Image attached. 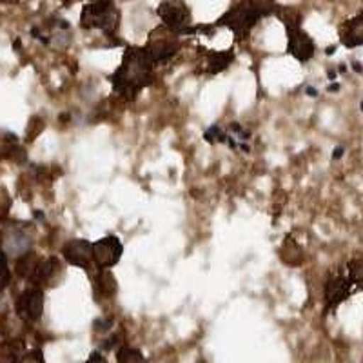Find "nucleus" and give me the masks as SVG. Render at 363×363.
I'll use <instances>...</instances> for the list:
<instances>
[{
	"label": "nucleus",
	"instance_id": "aec40b11",
	"mask_svg": "<svg viewBox=\"0 0 363 363\" xmlns=\"http://www.w3.org/2000/svg\"><path fill=\"white\" fill-rule=\"evenodd\" d=\"M347 278L358 289H363V255L354 256L347 264Z\"/></svg>",
	"mask_w": 363,
	"mask_h": 363
},
{
	"label": "nucleus",
	"instance_id": "7ed1b4c3",
	"mask_svg": "<svg viewBox=\"0 0 363 363\" xmlns=\"http://www.w3.org/2000/svg\"><path fill=\"white\" fill-rule=\"evenodd\" d=\"M118 11L113 0H95L86 4L80 15V26L86 29H102L113 33L118 26Z\"/></svg>",
	"mask_w": 363,
	"mask_h": 363
},
{
	"label": "nucleus",
	"instance_id": "f257e3e1",
	"mask_svg": "<svg viewBox=\"0 0 363 363\" xmlns=\"http://www.w3.org/2000/svg\"><path fill=\"white\" fill-rule=\"evenodd\" d=\"M153 67L145 48H128L122 64L111 77L113 89L124 100H135L144 87L153 82Z\"/></svg>",
	"mask_w": 363,
	"mask_h": 363
},
{
	"label": "nucleus",
	"instance_id": "4468645a",
	"mask_svg": "<svg viewBox=\"0 0 363 363\" xmlns=\"http://www.w3.org/2000/svg\"><path fill=\"white\" fill-rule=\"evenodd\" d=\"M0 160L26 162V151L18 145V136L9 131H0Z\"/></svg>",
	"mask_w": 363,
	"mask_h": 363
},
{
	"label": "nucleus",
	"instance_id": "ddd939ff",
	"mask_svg": "<svg viewBox=\"0 0 363 363\" xmlns=\"http://www.w3.org/2000/svg\"><path fill=\"white\" fill-rule=\"evenodd\" d=\"M338 33L340 42H342L345 48H349V50L358 48V45H363V13H358L356 17L343 22V24L340 26Z\"/></svg>",
	"mask_w": 363,
	"mask_h": 363
},
{
	"label": "nucleus",
	"instance_id": "6e6552de",
	"mask_svg": "<svg viewBox=\"0 0 363 363\" xmlns=\"http://www.w3.org/2000/svg\"><path fill=\"white\" fill-rule=\"evenodd\" d=\"M122 244L116 236H106L93 244V262L100 269H109L118 264L122 256Z\"/></svg>",
	"mask_w": 363,
	"mask_h": 363
},
{
	"label": "nucleus",
	"instance_id": "39448f33",
	"mask_svg": "<svg viewBox=\"0 0 363 363\" xmlns=\"http://www.w3.org/2000/svg\"><path fill=\"white\" fill-rule=\"evenodd\" d=\"M15 313L26 323H37L44 314V289L29 285L15 300Z\"/></svg>",
	"mask_w": 363,
	"mask_h": 363
},
{
	"label": "nucleus",
	"instance_id": "f3484780",
	"mask_svg": "<svg viewBox=\"0 0 363 363\" xmlns=\"http://www.w3.org/2000/svg\"><path fill=\"white\" fill-rule=\"evenodd\" d=\"M280 256H281V260H284L285 264H289L291 267H298V265L303 262V251H301L300 245H298L291 236L285 238L284 245H281Z\"/></svg>",
	"mask_w": 363,
	"mask_h": 363
},
{
	"label": "nucleus",
	"instance_id": "a211bd4d",
	"mask_svg": "<svg viewBox=\"0 0 363 363\" xmlns=\"http://www.w3.org/2000/svg\"><path fill=\"white\" fill-rule=\"evenodd\" d=\"M233 58H235L233 51H211V53H207V71L213 74L220 73V71L229 67Z\"/></svg>",
	"mask_w": 363,
	"mask_h": 363
},
{
	"label": "nucleus",
	"instance_id": "c85d7f7f",
	"mask_svg": "<svg viewBox=\"0 0 363 363\" xmlns=\"http://www.w3.org/2000/svg\"><path fill=\"white\" fill-rule=\"evenodd\" d=\"M2 2H13V0H2Z\"/></svg>",
	"mask_w": 363,
	"mask_h": 363
},
{
	"label": "nucleus",
	"instance_id": "b1692460",
	"mask_svg": "<svg viewBox=\"0 0 363 363\" xmlns=\"http://www.w3.org/2000/svg\"><path fill=\"white\" fill-rule=\"evenodd\" d=\"M9 206H11V199H9L8 191L4 187H0V220H4L8 216Z\"/></svg>",
	"mask_w": 363,
	"mask_h": 363
},
{
	"label": "nucleus",
	"instance_id": "393cba45",
	"mask_svg": "<svg viewBox=\"0 0 363 363\" xmlns=\"http://www.w3.org/2000/svg\"><path fill=\"white\" fill-rule=\"evenodd\" d=\"M206 140L211 142V144H216V142H222V144H225L227 142V135L223 131H220L218 128H211L209 131H206Z\"/></svg>",
	"mask_w": 363,
	"mask_h": 363
},
{
	"label": "nucleus",
	"instance_id": "4be33fe9",
	"mask_svg": "<svg viewBox=\"0 0 363 363\" xmlns=\"http://www.w3.org/2000/svg\"><path fill=\"white\" fill-rule=\"evenodd\" d=\"M11 284V269H9L8 255L0 251V293H4Z\"/></svg>",
	"mask_w": 363,
	"mask_h": 363
},
{
	"label": "nucleus",
	"instance_id": "6ab92c4d",
	"mask_svg": "<svg viewBox=\"0 0 363 363\" xmlns=\"http://www.w3.org/2000/svg\"><path fill=\"white\" fill-rule=\"evenodd\" d=\"M95 291L96 294H102L106 298H113L116 294L115 277L108 269H100V272L95 277Z\"/></svg>",
	"mask_w": 363,
	"mask_h": 363
},
{
	"label": "nucleus",
	"instance_id": "f03ea898",
	"mask_svg": "<svg viewBox=\"0 0 363 363\" xmlns=\"http://www.w3.org/2000/svg\"><path fill=\"white\" fill-rule=\"evenodd\" d=\"M33 245V225L26 222H4L0 231V249L8 256L21 258L31 251Z\"/></svg>",
	"mask_w": 363,
	"mask_h": 363
},
{
	"label": "nucleus",
	"instance_id": "bb28decb",
	"mask_svg": "<svg viewBox=\"0 0 363 363\" xmlns=\"http://www.w3.org/2000/svg\"><path fill=\"white\" fill-rule=\"evenodd\" d=\"M86 363H108V359H106V356L102 354V352H91L89 359H87Z\"/></svg>",
	"mask_w": 363,
	"mask_h": 363
},
{
	"label": "nucleus",
	"instance_id": "9d476101",
	"mask_svg": "<svg viewBox=\"0 0 363 363\" xmlns=\"http://www.w3.org/2000/svg\"><path fill=\"white\" fill-rule=\"evenodd\" d=\"M287 38H289V53L293 55L296 60L300 62H307L314 57V51H316V45H314V40L309 37V35L298 26H287Z\"/></svg>",
	"mask_w": 363,
	"mask_h": 363
},
{
	"label": "nucleus",
	"instance_id": "f8f14e48",
	"mask_svg": "<svg viewBox=\"0 0 363 363\" xmlns=\"http://www.w3.org/2000/svg\"><path fill=\"white\" fill-rule=\"evenodd\" d=\"M177 50L178 42L174 40V38H171L169 35H155V37L149 40V44L145 45V51H147L153 66L169 60V58L177 53Z\"/></svg>",
	"mask_w": 363,
	"mask_h": 363
},
{
	"label": "nucleus",
	"instance_id": "5701e85b",
	"mask_svg": "<svg viewBox=\"0 0 363 363\" xmlns=\"http://www.w3.org/2000/svg\"><path fill=\"white\" fill-rule=\"evenodd\" d=\"M45 128V122L40 118V116H33V118L29 120L28 124V131H26V140L28 142H33L38 135L42 133V129Z\"/></svg>",
	"mask_w": 363,
	"mask_h": 363
},
{
	"label": "nucleus",
	"instance_id": "a878e982",
	"mask_svg": "<svg viewBox=\"0 0 363 363\" xmlns=\"http://www.w3.org/2000/svg\"><path fill=\"white\" fill-rule=\"evenodd\" d=\"M22 363H44V358H42V352L40 351H33L26 354L24 362Z\"/></svg>",
	"mask_w": 363,
	"mask_h": 363
},
{
	"label": "nucleus",
	"instance_id": "9b49d317",
	"mask_svg": "<svg viewBox=\"0 0 363 363\" xmlns=\"http://www.w3.org/2000/svg\"><path fill=\"white\" fill-rule=\"evenodd\" d=\"M62 256L69 265L87 269L93 264V244L87 240H69L62 247Z\"/></svg>",
	"mask_w": 363,
	"mask_h": 363
},
{
	"label": "nucleus",
	"instance_id": "1a4fd4ad",
	"mask_svg": "<svg viewBox=\"0 0 363 363\" xmlns=\"http://www.w3.org/2000/svg\"><path fill=\"white\" fill-rule=\"evenodd\" d=\"M64 277V267L62 262L58 260L57 256H50V258H42L38 264L37 271H35L31 284L38 285V287H57Z\"/></svg>",
	"mask_w": 363,
	"mask_h": 363
},
{
	"label": "nucleus",
	"instance_id": "423d86ee",
	"mask_svg": "<svg viewBox=\"0 0 363 363\" xmlns=\"http://www.w3.org/2000/svg\"><path fill=\"white\" fill-rule=\"evenodd\" d=\"M158 17L171 31H184L191 22V11L182 0H164L158 6Z\"/></svg>",
	"mask_w": 363,
	"mask_h": 363
},
{
	"label": "nucleus",
	"instance_id": "412c9836",
	"mask_svg": "<svg viewBox=\"0 0 363 363\" xmlns=\"http://www.w3.org/2000/svg\"><path fill=\"white\" fill-rule=\"evenodd\" d=\"M116 362L118 363H145L140 351L131 349V347H120L116 351Z\"/></svg>",
	"mask_w": 363,
	"mask_h": 363
},
{
	"label": "nucleus",
	"instance_id": "20e7f679",
	"mask_svg": "<svg viewBox=\"0 0 363 363\" xmlns=\"http://www.w3.org/2000/svg\"><path fill=\"white\" fill-rule=\"evenodd\" d=\"M262 17L264 15H262L260 9L256 8L255 2L252 0H245V2H240L238 6H235L231 11H227L220 18L218 24L231 29L238 38H244Z\"/></svg>",
	"mask_w": 363,
	"mask_h": 363
},
{
	"label": "nucleus",
	"instance_id": "0eeeda50",
	"mask_svg": "<svg viewBox=\"0 0 363 363\" xmlns=\"http://www.w3.org/2000/svg\"><path fill=\"white\" fill-rule=\"evenodd\" d=\"M352 289H354V285L347 278V274H342V272H333V274H329V278L325 281V294H323L325 309H336L342 301H345L347 298L351 296Z\"/></svg>",
	"mask_w": 363,
	"mask_h": 363
},
{
	"label": "nucleus",
	"instance_id": "cd10ccee",
	"mask_svg": "<svg viewBox=\"0 0 363 363\" xmlns=\"http://www.w3.org/2000/svg\"><path fill=\"white\" fill-rule=\"evenodd\" d=\"M307 95H311V96H316V91H314L313 87H307Z\"/></svg>",
	"mask_w": 363,
	"mask_h": 363
},
{
	"label": "nucleus",
	"instance_id": "2eb2a0df",
	"mask_svg": "<svg viewBox=\"0 0 363 363\" xmlns=\"http://www.w3.org/2000/svg\"><path fill=\"white\" fill-rule=\"evenodd\" d=\"M24 351V342L21 340H0V363H22Z\"/></svg>",
	"mask_w": 363,
	"mask_h": 363
},
{
	"label": "nucleus",
	"instance_id": "dca6fc26",
	"mask_svg": "<svg viewBox=\"0 0 363 363\" xmlns=\"http://www.w3.org/2000/svg\"><path fill=\"white\" fill-rule=\"evenodd\" d=\"M40 256L31 249L29 252L22 255L21 258H17V264H15V272H17V277L26 278V280H31L37 271L38 264H40Z\"/></svg>",
	"mask_w": 363,
	"mask_h": 363
}]
</instances>
